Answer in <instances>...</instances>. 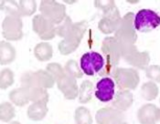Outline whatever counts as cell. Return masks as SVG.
Instances as JSON below:
<instances>
[{
	"label": "cell",
	"instance_id": "1",
	"mask_svg": "<svg viewBox=\"0 0 160 124\" xmlns=\"http://www.w3.org/2000/svg\"><path fill=\"white\" fill-rule=\"evenodd\" d=\"M102 51L105 57V65L100 71V76L106 78L107 76H113L115 69L122 59L121 44L114 37H106L102 43Z\"/></svg>",
	"mask_w": 160,
	"mask_h": 124
},
{
	"label": "cell",
	"instance_id": "2",
	"mask_svg": "<svg viewBox=\"0 0 160 124\" xmlns=\"http://www.w3.org/2000/svg\"><path fill=\"white\" fill-rule=\"evenodd\" d=\"M88 27L86 20L73 23L70 33L59 44V51L62 55H70L77 50Z\"/></svg>",
	"mask_w": 160,
	"mask_h": 124
},
{
	"label": "cell",
	"instance_id": "3",
	"mask_svg": "<svg viewBox=\"0 0 160 124\" xmlns=\"http://www.w3.org/2000/svg\"><path fill=\"white\" fill-rule=\"evenodd\" d=\"M135 17L133 12H128L122 17L118 28L114 32V37L121 44L135 45L137 40L136 27H135Z\"/></svg>",
	"mask_w": 160,
	"mask_h": 124
},
{
	"label": "cell",
	"instance_id": "4",
	"mask_svg": "<svg viewBox=\"0 0 160 124\" xmlns=\"http://www.w3.org/2000/svg\"><path fill=\"white\" fill-rule=\"evenodd\" d=\"M112 77L120 90L136 89L140 82L138 71L131 68H117Z\"/></svg>",
	"mask_w": 160,
	"mask_h": 124
},
{
	"label": "cell",
	"instance_id": "5",
	"mask_svg": "<svg viewBox=\"0 0 160 124\" xmlns=\"http://www.w3.org/2000/svg\"><path fill=\"white\" fill-rule=\"evenodd\" d=\"M39 11L55 26L60 25L67 17L66 7L54 0L41 1L39 4Z\"/></svg>",
	"mask_w": 160,
	"mask_h": 124
},
{
	"label": "cell",
	"instance_id": "6",
	"mask_svg": "<svg viewBox=\"0 0 160 124\" xmlns=\"http://www.w3.org/2000/svg\"><path fill=\"white\" fill-rule=\"evenodd\" d=\"M160 26V16L151 9H141L135 17L136 30L148 33Z\"/></svg>",
	"mask_w": 160,
	"mask_h": 124
},
{
	"label": "cell",
	"instance_id": "7",
	"mask_svg": "<svg viewBox=\"0 0 160 124\" xmlns=\"http://www.w3.org/2000/svg\"><path fill=\"white\" fill-rule=\"evenodd\" d=\"M23 22L20 17L7 16L2 22V36L8 40L18 41L23 37Z\"/></svg>",
	"mask_w": 160,
	"mask_h": 124
},
{
	"label": "cell",
	"instance_id": "8",
	"mask_svg": "<svg viewBox=\"0 0 160 124\" xmlns=\"http://www.w3.org/2000/svg\"><path fill=\"white\" fill-rule=\"evenodd\" d=\"M32 28L42 40H50L57 36L56 26L43 15H36L32 19Z\"/></svg>",
	"mask_w": 160,
	"mask_h": 124
},
{
	"label": "cell",
	"instance_id": "9",
	"mask_svg": "<svg viewBox=\"0 0 160 124\" xmlns=\"http://www.w3.org/2000/svg\"><path fill=\"white\" fill-rule=\"evenodd\" d=\"M104 65L105 60L103 57L95 51L85 53L81 58V69L83 73L88 76H93L100 72Z\"/></svg>",
	"mask_w": 160,
	"mask_h": 124
},
{
	"label": "cell",
	"instance_id": "10",
	"mask_svg": "<svg viewBox=\"0 0 160 124\" xmlns=\"http://www.w3.org/2000/svg\"><path fill=\"white\" fill-rule=\"evenodd\" d=\"M121 19H122V17H121V15H120L118 8H116L115 10H113L111 13L103 14L102 17L100 19L98 23V27L100 31L106 35L114 33L119 26Z\"/></svg>",
	"mask_w": 160,
	"mask_h": 124
},
{
	"label": "cell",
	"instance_id": "11",
	"mask_svg": "<svg viewBox=\"0 0 160 124\" xmlns=\"http://www.w3.org/2000/svg\"><path fill=\"white\" fill-rule=\"evenodd\" d=\"M97 124H116L123 121V113L113 107H105L96 112Z\"/></svg>",
	"mask_w": 160,
	"mask_h": 124
},
{
	"label": "cell",
	"instance_id": "12",
	"mask_svg": "<svg viewBox=\"0 0 160 124\" xmlns=\"http://www.w3.org/2000/svg\"><path fill=\"white\" fill-rule=\"evenodd\" d=\"M58 88L63 93L66 99H74L79 96V88L77 80L72 77L65 74L59 80H57Z\"/></svg>",
	"mask_w": 160,
	"mask_h": 124
},
{
	"label": "cell",
	"instance_id": "13",
	"mask_svg": "<svg viewBox=\"0 0 160 124\" xmlns=\"http://www.w3.org/2000/svg\"><path fill=\"white\" fill-rule=\"evenodd\" d=\"M114 81L111 78L106 77L99 80L96 85L95 96L102 102H109L114 96Z\"/></svg>",
	"mask_w": 160,
	"mask_h": 124
},
{
	"label": "cell",
	"instance_id": "14",
	"mask_svg": "<svg viewBox=\"0 0 160 124\" xmlns=\"http://www.w3.org/2000/svg\"><path fill=\"white\" fill-rule=\"evenodd\" d=\"M137 120L141 124H156L158 122V108L152 103L143 105L137 112Z\"/></svg>",
	"mask_w": 160,
	"mask_h": 124
},
{
	"label": "cell",
	"instance_id": "15",
	"mask_svg": "<svg viewBox=\"0 0 160 124\" xmlns=\"http://www.w3.org/2000/svg\"><path fill=\"white\" fill-rule=\"evenodd\" d=\"M123 60L136 69L146 70L149 66L150 56L148 51H138L136 49L127 55Z\"/></svg>",
	"mask_w": 160,
	"mask_h": 124
},
{
	"label": "cell",
	"instance_id": "16",
	"mask_svg": "<svg viewBox=\"0 0 160 124\" xmlns=\"http://www.w3.org/2000/svg\"><path fill=\"white\" fill-rule=\"evenodd\" d=\"M134 97L130 90H119L112 101V107L121 111H127L133 104Z\"/></svg>",
	"mask_w": 160,
	"mask_h": 124
},
{
	"label": "cell",
	"instance_id": "17",
	"mask_svg": "<svg viewBox=\"0 0 160 124\" xmlns=\"http://www.w3.org/2000/svg\"><path fill=\"white\" fill-rule=\"evenodd\" d=\"M47 113H48L47 104L42 102H33L27 111V115L28 119L35 122L43 120L46 117Z\"/></svg>",
	"mask_w": 160,
	"mask_h": 124
},
{
	"label": "cell",
	"instance_id": "18",
	"mask_svg": "<svg viewBox=\"0 0 160 124\" xmlns=\"http://www.w3.org/2000/svg\"><path fill=\"white\" fill-rule=\"evenodd\" d=\"M17 51L9 42L1 41L0 44V63L1 65H8L16 60Z\"/></svg>",
	"mask_w": 160,
	"mask_h": 124
},
{
	"label": "cell",
	"instance_id": "19",
	"mask_svg": "<svg viewBox=\"0 0 160 124\" xmlns=\"http://www.w3.org/2000/svg\"><path fill=\"white\" fill-rule=\"evenodd\" d=\"M9 99L13 104H15L18 107H23L30 101L29 93L23 87L17 88L11 90L9 93Z\"/></svg>",
	"mask_w": 160,
	"mask_h": 124
},
{
	"label": "cell",
	"instance_id": "20",
	"mask_svg": "<svg viewBox=\"0 0 160 124\" xmlns=\"http://www.w3.org/2000/svg\"><path fill=\"white\" fill-rule=\"evenodd\" d=\"M53 55L52 46L48 42H39L34 48V56L39 61H48Z\"/></svg>",
	"mask_w": 160,
	"mask_h": 124
},
{
	"label": "cell",
	"instance_id": "21",
	"mask_svg": "<svg viewBox=\"0 0 160 124\" xmlns=\"http://www.w3.org/2000/svg\"><path fill=\"white\" fill-rule=\"evenodd\" d=\"M93 95V84L90 80H83L79 88V102L88 103L92 99Z\"/></svg>",
	"mask_w": 160,
	"mask_h": 124
},
{
	"label": "cell",
	"instance_id": "22",
	"mask_svg": "<svg viewBox=\"0 0 160 124\" xmlns=\"http://www.w3.org/2000/svg\"><path fill=\"white\" fill-rule=\"evenodd\" d=\"M158 92H159V89H158V85L156 84V82L151 81V80L144 83L141 87V95L143 99L148 101L154 100L158 97Z\"/></svg>",
	"mask_w": 160,
	"mask_h": 124
},
{
	"label": "cell",
	"instance_id": "23",
	"mask_svg": "<svg viewBox=\"0 0 160 124\" xmlns=\"http://www.w3.org/2000/svg\"><path fill=\"white\" fill-rule=\"evenodd\" d=\"M37 3L35 0H20L18 2V13L20 17H29L36 12Z\"/></svg>",
	"mask_w": 160,
	"mask_h": 124
},
{
	"label": "cell",
	"instance_id": "24",
	"mask_svg": "<svg viewBox=\"0 0 160 124\" xmlns=\"http://www.w3.org/2000/svg\"><path fill=\"white\" fill-rule=\"evenodd\" d=\"M30 101L32 102H42V103H48L49 102V93L46 88H36L33 89H30L28 91Z\"/></svg>",
	"mask_w": 160,
	"mask_h": 124
},
{
	"label": "cell",
	"instance_id": "25",
	"mask_svg": "<svg viewBox=\"0 0 160 124\" xmlns=\"http://www.w3.org/2000/svg\"><path fill=\"white\" fill-rule=\"evenodd\" d=\"M76 124H92V117L90 111L85 107H78L75 111Z\"/></svg>",
	"mask_w": 160,
	"mask_h": 124
},
{
	"label": "cell",
	"instance_id": "26",
	"mask_svg": "<svg viewBox=\"0 0 160 124\" xmlns=\"http://www.w3.org/2000/svg\"><path fill=\"white\" fill-rule=\"evenodd\" d=\"M16 115L15 108L10 102L4 101L0 105V117L1 121L4 122H8Z\"/></svg>",
	"mask_w": 160,
	"mask_h": 124
},
{
	"label": "cell",
	"instance_id": "27",
	"mask_svg": "<svg viewBox=\"0 0 160 124\" xmlns=\"http://www.w3.org/2000/svg\"><path fill=\"white\" fill-rule=\"evenodd\" d=\"M64 69L66 74L72 77L74 79H81L83 76V71L82 70L77 61L74 60H70L66 62Z\"/></svg>",
	"mask_w": 160,
	"mask_h": 124
},
{
	"label": "cell",
	"instance_id": "28",
	"mask_svg": "<svg viewBox=\"0 0 160 124\" xmlns=\"http://www.w3.org/2000/svg\"><path fill=\"white\" fill-rule=\"evenodd\" d=\"M36 73H37L38 79V81H39L41 87L46 88V89L53 88L56 80L47 70L38 69V71H36Z\"/></svg>",
	"mask_w": 160,
	"mask_h": 124
},
{
	"label": "cell",
	"instance_id": "29",
	"mask_svg": "<svg viewBox=\"0 0 160 124\" xmlns=\"http://www.w3.org/2000/svg\"><path fill=\"white\" fill-rule=\"evenodd\" d=\"M1 9L7 16H17L20 17L18 13V3L13 0H3L1 1Z\"/></svg>",
	"mask_w": 160,
	"mask_h": 124
},
{
	"label": "cell",
	"instance_id": "30",
	"mask_svg": "<svg viewBox=\"0 0 160 124\" xmlns=\"http://www.w3.org/2000/svg\"><path fill=\"white\" fill-rule=\"evenodd\" d=\"M14 84V72L10 69H4L0 73V87L6 89Z\"/></svg>",
	"mask_w": 160,
	"mask_h": 124
},
{
	"label": "cell",
	"instance_id": "31",
	"mask_svg": "<svg viewBox=\"0 0 160 124\" xmlns=\"http://www.w3.org/2000/svg\"><path fill=\"white\" fill-rule=\"evenodd\" d=\"M72 25H73V23L72 21V18L69 16H67L66 18L62 21L60 25L56 26V34H57V36L62 37V38H65L67 37V35L70 33Z\"/></svg>",
	"mask_w": 160,
	"mask_h": 124
},
{
	"label": "cell",
	"instance_id": "32",
	"mask_svg": "<svg viewBox=\"0 0 160 124\" xmlns=\"http://www.w3.org/2000/svg\"><path fill=\"white\" fill-rule=\"evenodd\" d=\"M46 70L54 78L56 82H57V80H59L62 77H63L64 75L66 74L64 68L62 67L61 64L56 63V62H52V63L48 64L47 67H46Z\"/></svg>",
	"mask_w": 160,
	"mask_h": 124
},
{
	"label": "cell",
	"instance_id": "33",
	"mask_svg": "<svg viewBox=\"0 0 160 124\" xmlns=\"http://www.w3.org/2000/svg\"><path fill=\"white\" fill-rule=\"evenodd\" d=\"M94 6L98 9L102 10L103 14L111 13L117 8L116 4L113 0H95Z\"/></svg>",
	"mask_w": 160,
	"mask_h": 124
},
{
	"label": "cell",
	"instance_id": "34",
	"mask_svg": "<svg viewBox=\"0 0 160 124\" xmlns=\"http://www.w3.org/2000/svg\"><path fill=\"white\" fill-rule=\"evenodd\" d=\"M146 75L151 81L160 83V66L151 65L146 69Z\"/></svg>",
	"mask_w": 160,
	"mask_h": 124
},
{
	"label": "cell",
	"instance_id": "35",
	"mask_svg": "<svg viewBox=\"0 0 160 124\" xmlns=\"http://www.w3.org/2000/svg\"><path fill=\"white\" fill-rule=\"evenodd\" d=\"M127 2H128V3H138L139 0H136V1H130V0H127Z\"/></svg>",
	"mask_w": 160,
	"mask_h": 124
},
{
	"label": "cell",
	"instance_id": "36",
	"mask_svg": "<svg viewBox=\"0 0 160 124\" xmlns=\"http://www.w3.org/2000/svg\"><path fill=\"white\" fill-rule=\"evenodd\" d=\"M9 124H21L20 122H10Z\"/></svg>",
	"mask_w": 160,
	"mask_h": 124
},
{
	"label": "cell",
	"instance_id": "37",
	"mask_svg": "<svg viewBox=\"0 0 160 124\" xmlns=\"http://www.w3.org/2000/svg\"><path fill=\"white\" fill-rule=\"evenodd\" d=\"M116 124H128L127 122H123V121H122V122H118V123Z\"/></svg>",
	"mask_w": 160,
	"mask_h": 124
},
{
	"label": "cell",
	"instance_id": "38",
	"mask_svg": "<svg viewBox=\"0 0 160 124\" xmlns=\"http://www.w3.org/2000/svg\"><path fill=\"white\" fill-rule=\"evenodd\" d=\"M158 122H160V109L158 108Z\"/></svg>",
	"mask_w": 160,
	"mask_h": 124
},
{
	"label": "cell",
	"instance_id": "39",
	"mask_svg": "<svg viewBox=\"0 0 160 124\" xmlns=\"http://www.w3.org/2000/svg\"><path fill=\"white\" fill-rule=\"evenodd\" d=\"M159 102H160V99H159Z\"/></svg>",
	"mask_w": 160,
	"mask_h": 124
}]
</instances>
